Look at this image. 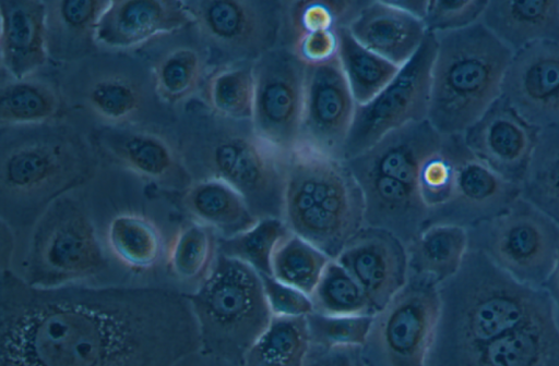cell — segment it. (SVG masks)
<instances>
[{"mask_svg": "<svg viewBox=\"0 0 559 366\" xmlns=\"http://www.w3.org/2000/svg\"><path fill=\"white\" fill-rule=\"evenodd\" d=\"M198 351L186 293L148 285L44 288L1 270L0 366H175Z\"/></svg>", "mask_w": 559, "mask_h": 366, "instance_id": "1", "label": "cell"}, {"mask_svg": "<svg viewBox=\"0 0 559 366\" xmlns=\"http://www.w3.org/2000/svg\"><path fill=\"white\" fill-rule=\"evenodd\" d=\"M441 309L427 366H475L483 349L554 306L543 288L523 284L469 247L439 285Z\"/></svg>", "mask_w": 559, "mask_h": 366, "instance_id": "2", "label": "cell"}, {"mask_svg": "<svg viewBox=\"0 0 559 366\" xmlns=\"http://www.w3.org/2000/svg\"><path fill=\"white\" fill-rule=\"evenodd\" d=\"M433 35L437 49L427 120L443 135L463 134L500 98L513 52L480 21Z\"/></svg>", "mask_w": 559, "mask_h": 366, "instance_id": "3", "label": "cell"}, {"mask_svg": "<svg viewBox=\"0 0 559 366\" xmlns=\"http://www.w3.org/2000/svg\"><path fill=\"white\" fill-rule=\"evenodd\" d=\"M283 220L335 259L365 227L364 195L345 161L298 145L289 156Z\"/></svg>", "mask_w": 559, "mask_h": 366, "instance_id": "4", "label": "cell"}, {"mask_svg": "<svg viewBox=\"0 0 559 366\" xmlns=\"http://www.w3.org/2000/svg\"><path fill=\"white\" fill-rule=\"evenodd\" d=\"M186 295L197 320L200 351L242 365L272 318L261 276L217 252L199 288Z\"/></svg>", "mask_w": 559, "mask_h": 366, "instance_id": "5", "label": "cell"}, {"mask_svg": "<svg viewBox=\"0 0 559 366\" xmlns=\"http://www.w3.org/2000/svg\"><path fill=\"white\" fill-rule=\"evenodd\" d=\"M95 161L82 141L60 133L13 145L0 162L2 213L39 216L57 199L84 185Z\"/></svg>", "mask_w": 559, "mask_h": 366, "instance_id": "6", "label": "cell"}, {"mask_svg": "<svg viewBox=\"0 0 559 366\" xmlns=\"http://www.w3.org/2000/svg\"><path fill=\"white\" fill-rule=\"evenodd\" d=\"M218 120L205 143L204 178L236 188L258 219H283L289 156L259 136L251 121Z\"/></svg>", "mask_w": 559, "mask_h": 366, "instance_id": "7", "label": "cell"}, {"mask_svg": "<svg viewBox=\"0 0 559 366\" xmlns=\"http://www.w3.org/2000/svg\"><path fill=\"white\" fill-rule=\"evenodd\" d=\"M25 263L24 280L44 288L76 284L107 267L92 220L67 196L38 217Z\"/></svg>", "mask_w": 559, "mask_h": 366, "instance_id": "8", "label": "cell"}, {"mask_svg": "<svg viewBox=\"0 0 559 366\" xmlns=\"http://www.w3.org/2000/svg\"><path fill=\"white\" fill-rule=\"evenodd\" d=\"M467 231L469 247L530 286L543 288L559 257V224L522 196Z\"/></svg>", "mask_w": 559, "mask_h": 366, "instance_id": "9", "label": "cell"}, {"mask_svg": "<svg viewBox=\"0 0 559 366\" xmlns=\"http://www.w3.org/2000/svg\"><path fill=\"white\" fill-rule=\"evenodd\" d=\"M441 309L439 285L409 276L376 315L365 345L367 366H427Z\"/></svg>", "mask_w": 559, "mask_h": 366, "instance_id": "10", "label": "cell"}, {"mask_svg": "<svg viewBox=\"0 0 559 366\" xmlns=\"http://www.w3.org/2000/svg\"><path fill=\"white\" fill-rule=\"evenodd\" d=\"M289 0H187L205 39L225 58V64L254 63L284 44Z\"/></svg>", "mask_w": 559, "mask_h": 366, "instance_id": "11", "label": "cell"}, {"mask_svg": "<svg viewBox=\"0 0 559 366\" xmlns=\"http://www.w3.org/2000/svg\"><path fill=\"white\" fill-rule=\"evenodd\" d=\"M436 36L428 33L415 54L371 100L357 105L344 161L356 157L390 132L427 120Z\"/></svg>", "mask_w": 559, "mask_h": 366, "instance_id": "12", "label": "cell"}, {"mask_svg": "<svg viewBox=\"0 0 559 366\" xmlns=\"http://www.w3.org/2000/svg\"><path fill=\"white\" fill-rule=\"evenodd\" d=\"M307 65L289 45H280L253 64L254 131L290 156L299 144Z\"/></svg>", "mask_w": 559, "mask_h": 366, "instance_id": "13", "label": "cell"}, {"mask_svg": "<svg viewBox=\"0 0 559 366\" xmlns=\"http://www.w3.org/2000/svg\"><path fill=\"white\" fill-rule=\"evenodd\" d=\"M357 103L337 57L307 65L298 145L344 161V148Z\"/></svg>", "mask_w": 559, "mask_h": 366, "instance_id": "14", "label": "cell"}, {"mask_svg": "<svg viewBox=\"0 0 559 366\" xmlns=\"http://www.w3.org/2000/svg\"><path fill=\"white\" fill-rule=\"evenodd\" d=\"M539 131L500 96L462 135L477 160L521 187Z\"/></svg>", "mask_w": 559, "mask_h": 366, "instance_id": "15", "label": "cell"}, {"mask_svg": "<svg viewBox=\"0 0 559 366\" xmlns=\"http://www.w3.org/2000/svg\"><path fill=\"white\" fill-rule=\"evenodd\" d=\"M501 97L533 126H558L559 41L537 42L514 52Z\"/></svg>", "mask_w": 559, "mask_h": 366, "instance_id": "16", "label": "cell"}, {"mask_svg": "<svg viewBox=\"0 0 559 366\" xmlns=\"http://www.w3.org/2000/svg\"><path fill=\"white\" fill-rule=\"evenodd\" d=\"M335 260L360 285L372 315L380 312L409 280L406 244L380 228L365 225Z\"/></svg>", "mask_w": 559, "mask_h": 366, "instance_id": "17", "label": "cell"}, {"mask_svg": "<svg viewBox=\"0 0 559 366\" xmlns=\"http://www.w3.org/2000/svg\"><path fill=\"white\" fill-rule=\"evenodd\" d=\"M193 25L182 0H110L95 32L97 46L114 50L140 47Z\"/></svg>", "mask_w": 559, "mask_h": 366, "instance_id": "18", "label": "cell"}, {"mask_svg": "<svg viewBox=\"0 0 559 366\" xmlns=\"http://www.w3.org/2000/svg\"><path fill=\"white\" fill-rule=\"evenodd\" d=\"M520 196L519 185L501 178L471 152L457 167L451 199L429 215L426 227L449 223L469 229L499 215Z\"/></svg>", "mask_w": 559, "mask_h": 366, "instance_id": "19", "label": "cell"}, {"mask_svg": "<svg viewBox=\"0 0 559 366\" xmlns=\"http://www.w3.org/2000/svg\"><path fill=\"white\" fill-rule=\"evenodd\" d=\"M95 143L104 155L142 179L183 187L193 181L175 148L153 132L111 126L99 131Z\"/></svg>", "mask_w": 559, "mask_h": 366, "instance_id": "20", "label": "cell"}, {"mask_svg": "<svg viewBox=\"0 0 559 366\" xmlns=\"http://www.w3.org/2000/svg\"><path fill=\"white\" fill-rule=\"evenodd\" d=\"M1 68L11 80L31 77L49 57L47 3L0 1Z\"/></svg>", "mask_w": 559, "mask_h": 366, "instance_id": "21", "label": "cell"}, {"mask_svg": "<svg viewBox=\"0 0 559 366\" xmlns=\"http://www.w3.org/2000/svg\"><path fill=\"white\" fill-rule=\"evenodd\" d=\"M347 28L358 42L397 66L415 54L428 34L423 19L394 0H365Z\"/></svg>", "mask_w": 559, "mask_h": 366, "instance_id": "22", "label": "cell"}, {"mask_svg": "<svg viewBox=\"0 0 559 366\" xmlns=\"http://www.w3.org/2000/svg\"><path fill=\"white\" fill-rule=\"evenodd\" d=\"M480 22L513 53L559 41V0H488Z\"/></svg>", "mask_w": 559, "mask_h": 366, "instance_id": "23", "label": "cell"}, {"mask_svg": "<svg viewBox=\"0 0 559 366\" xmlns=\"http://www.w3.org/2000/svg\"><path fill=\"white\" fill-rule=\"evenodd\" d=\"M475 366H559V322L555 306L487 344Z\"/></svg>", "mask_w": 559, "mask_h": 366, "instance_id": "24", "label": "cell"}, {"mask_svg": "<svg viewBox=\"0 0 559 366\" xmlns=\"http://www.w3.org/2000/svg\"><path fill=\"white\" fill-rule=\"evenodd\" d=\"M180 203L194 221L211 228L218 237L235 236L259 220L236 188L215 178L192 181L182 190Z\"/></svg>", "mask_w": 559, "mask_h": 366, "instance_id": "25", "label": "cell"}, {"mask_svg": "<svg viewBox=\"0 0 559 366\" xmlns=\"http://www.w3.org/2000/svg\"><path fill=\"white\" fill-rule=\"evenodd\" d=\"M468 231L457 224L426 227L408 245L409 276L441 285L461 268L468 251Z\"/></svg>", "mask_w": 559, "mask_h": 366, "instance_id": "26", "label": "cell"}, {"mask_svg": "<svg viewBox=\"0 0 559 366\" xmlns=\"http://www.w3.org/2000/svg\"><path fill=\"white\" fill-rule=\"evenodd\" d=\"M109 1H46L49 56L68 58L96 46V26Z\"/></svg>", "mask_w": 559, "mask_h": 366, "instance_id": "27", "label": "cell"}, {"mask_svg": "<svg viewBox=\"0 0 559 366\" xmlns=\"http://www.w3.org/2000/svg\"><path fill=\"white\" fill-rule=\"evenodd\" d=\"M310 350L306 317L272 316L242 366H304Z\"/></svg>", "mask_w": 559, "mask_h": 366, "instance_id": "28", "label": "cell"}, {"mask_svg": "<svg viewBox=\"0 0 559 366\" xmlns=\"http://www.w3.org/2000/svg\"><path fill=\"white\" fill-rule=\"evenodd\" d=\"M62 100L49 84L33 80H10L0 89V123L2 126L40 125L56 120Z\"/></svg>", "mask_w": 559, "mask_h": 366, "instance_id": "29", "label": "cell"}, {"mask_svg": "<svg viewBox=\"0 0 559 366\" xmlns=\"http://www.w3.org/2000/svg\"><path fill=\"white\" fill-rule=\"evenodd\" d=\"M337 35V59L356 103L364 105L390 83L401 66L358 42L346 25Z\"/></svg>", "mask_w": 559, "mask_h": 366, "instance_id": "30", "label": "cell"}, {"mask_svg": "<svg viewBox=\"0 0 559 366\" xmlns=\"http://www.w3.org/2000/svg\"><path fill=\"white\" fill-rule=\"evenodd\" d=\"M111 254L124 266L134 270L153 267L162 254V235L156 224L136 213L114 217L106 231Z\"/></svg>", "mask_w": 559, "mask_h": 366, "instance_id": "31", "label": "cell"}, {"mask_svg": "<svg viewBox=\"0 0 559 366\" xmlns=\"http://www.w3.org/2000/svg\"><path fill=\"white\" fill-rule=\"evenodd\" d=\"M521 196L559 224V125L539 131Z\"/></svg>", "mask_w": 559, "mask_h": 366, "instance_id": "32", "label": "cell"}, {"mask_svg": "<svg viewBox=\"0 0 559 366\" xmlns=\"http://www.w3.org/2000/svg\"><path fill=\"white\" fill-rule=\"evenodd\" d=\"M253 64H221L207 78L205 101L215 117L233 121L252 120Z\"/></svg>", "mask_w": 559, "mask_h": 366, "instance_id": "33", "label": "cell"}, {"mask_svg": "<svg viewBox=\"0 0 559 366\" xmlns=\"http://www.w3.org/2000/svg\"><path fill=\"white\" fill-rule=\"evenodd\" d=\"M330 260L318 247L289 232L273 253L271 276L310 296Z\"/></svg>", "mask_w": 559, "mask_h": 366, "instance_id": "34", "label": "cell"}, {"mask_svg": "<svg viewBox=\"0 0 559 366\" xmlns=\"http://www.w3.org/2000/svg\"><path fill=\"white\" fill-rule=\"evenodd\" d=\"M217 239L211 228L194 220L182 225L167 249L169 271L181 281L203 280L216 257Z\"/></svg>", "mask_w": 559, "mask_h": 366, "instance_id": "35", "label": "cell"}, {"mask_svg": "<svg viewBox=\"0 0 559 366\" xmlns=\"http://www.w3.org/2000/svg\"><path fill=\"white\" fill-rule=\"evenodd\" d=\"M204 73V60L192 47H178L162 56L153 69V87L169 105L186 101L198 89Z\"/></svg>", "mask_w": 559, "mask_h": 366, "instance_id": "36", "label": "cell"}, {"mask_svg": "<svg viewBox=\"0 0 559 366\" xmlns=\"http://www.w3.org/2000/svg\"><path fill=\"white\" fill-rule=\"evenodd\" d=\"M469 154L462 134L445 135L442 146L425 160L418 187L429 215L451 199L457 167Z\"/></svg>", "mask_w": 559, "mask_h": 366, "instance_id": "37", "label": "cell"}, {"mask_svg": "<svg viewBox=\"0 0 559 366\" xmlns=\"http://www.w3.org/2000/svg\"><path fill=\"white\" fill-rule=\"evenodd\" d=\"M289 232L283 219L261 218L250 229L235 236L218 237L217 252L243 261L259 274L271 276L273 253Z\"/></svg>", "mask_w": 559, "mask_h": 366, "instance_id": "38", "label": "cell"}, {"mask_svg": "<svg viewBox=\"0 0 559 366\" xmlns=\"http://www.w3.org/2000/svg\"><path fill=\"white\" fill-rule=\"evenodd\" d=\"M365 0H289L284 45L310 33L347 26Z\"/></svg>", "mask_w": 559, "mask_h": 366, "instance_id": "39", "label": "cell"}, {"mask_svg": "<svg viewBox=\"0 0 559 366\" xmlns=\"http://www.w3.org/2000/svg\"><path fill=\"white\" fill-rule=\"evenodd\" d=\"M141 87L131 78L110 74L95 80L87 88L85 103L99 119L120 126L132 120L143 105Z\"/></svg>", "mask_w": 559, "mask_h": 366, "instance_id": "40", "label": "cell"}, {"mask_svg": "<svg viewBox=\"0 0 559 366\" xmlns=\"http://www.w3.org/2000/svg\"><path fill=\"white\" fill-rule=\"evenodd\" d=\"M310 297L317 313L372 315L362 289L335 259L329 261Z\"/></svg>", "mask_w": 559, "mask_h": 366, "instance_id": "41", "label": "cell"}, {"mask_svg": "<svg viewBox=\"0 0 559 366\" xmlns=\"http://www.w3.org/2000/svg\"><path fill=\"white\" fill-rule=\"evenodd\" d=\"M311 345L362 347L370 333L373 315L337 316L313 312L306 316Z\"/></svg>", "mask_w": 559, "mask_h": 366, "instance_id": "42", "label": "cell"}, {"mask_svg": "<svg viewBox=\"0 0 559 366\" xmlns=\"http://www.w3.org/2000/svg\"><path fill=\"white\" fill-rule=\"evenodd\" d=\"M488 0H426L423 21L427 32L459 30L480 21Z\"/></svg>", "mask_w": 559, "mask_h": 366, "instance_id": "43", "label": "cell"}, {"mask_svg": "<svg viewBox=\"0 0 559 366\" xmlns=\"http://www.w3.org/2000/svg\"><path fill=\"white\" fill-rule=\"evenodd\" d=\"M272 316L306 317L314 312L311 297L272 276L260 274Z\"/></svg>", "mask_w": 559, "mask_h": 366, "instance_id": "44", "label": "cell"}, {"mask_svg": "<svg viewBox=\"0 0 559 366\" xmlns=\"http://www.w3.org/2000/svg\"><path fill=\"white\" fill-rule=\"evenodd\" d=\"M337 30L305 34L295 38L289 46L306 65L325 63L337 57Z\"/></svg>", "mask_w": 559, "mask_h": 366, "instance_id": "45", "label": "cell"}, {"mask_svg": "<svg viewBox=\"0 0 559 366\" xmlns=\"http://www.w3.org/2000/svg\"><path fill=\"white\" fill-rule=\"evenodd\" d=\"M304 366H367L361 347L324 349L311 345Z\"/></svg>", "mask_w": 559, "mask_h": 366, "instance_id": "46", "label": "cell"}, {"mask_svg": "<svg viewBox=\"0 0 559 366\" xmlns=\"http://www.w3.org/2000/svg\"><path fill=\"white\" fill-rule=\"evenodd\" d=\"M175 366H242L239 364H235L209 354H205L201 351L192 353L187 357L182 358Z\"/></svg>", "mask_w": 559, "mask_h": 366, "instance_id": "47", "label": "cell"}, {"mask_svg": "<svg viewBox=\"0 0 559 366\" xmlns=\"http://www.w3.org/2000/svg\"><path fill=\"white\" fill-rule=\"evenodd\" d=\"M543 289L548 293L556 312H559V257Z\"/></svg>", "mask_w": 559, "mask_h": 366, "instance_id": "48", "label": "cell"}]
</instances>
